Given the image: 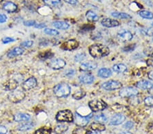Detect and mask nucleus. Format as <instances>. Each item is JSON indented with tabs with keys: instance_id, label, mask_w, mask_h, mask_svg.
<instances>
[{
	"instance_id": "nucleus-13",
	"label": "nucleus",
	"mask_w": 153,
	"mask_h": 134,
	"mask_svg": "<svg viewBox=\"0 0 153 134\" xmlns=\"http://www.w3.org/2000/svg\"><path fill=\"white\" fill-rule=\"evenodd\" d=\"M125 120V116L121 114H116L111 118L109 124L110 125H118L123 123Z\"/></svg>"
},
{
	"instance_id": "nucleus-26",
	"label": "nucleus",
	"mask_w": 153,
	"mask_h": 134,
	"mask_svg": "<svg viewBox=\"0 0 153 134\" xmlns=\"http://www.w3.org/2000/svg\"><path fill=\"white\" fill-rule=\"evenodd\" d=\"M112 69L117 73H123L127 70V66L123 64H117L113 66Z\"/></svg>"
},
{
	"instance_id": "nucleus-17",
	"label": "nucleus",
	"mask_w": 153,
	"mask_h": 134,
	"mask_svg": "<svg viewBox=\"0 0 153 134\" xmlns=\"http://www.w3.org/2000/svg\"><path fill=\"white\" fill-rule=\"evenodd\" d=\"M118 37H119L120 40H122L123 41H128L132 40L133 38V35L132 33L129 31H120L118 34Z\"/></svg>"
},
{
	"instance_id": "nucleus-40",
	"label": "nucleus",
	"mask_w": 153,
	"mask_h": 134,
	"mask_svg": "<svg viewBox=\"0 0 153 134\" xmlns=\"http://www.w3.org/2000/svg\"><path fill=\"white\" fill-rule=\"evenodd\" d=\"M33 41H23L21 43V46L24 48H31L32 45H33Z\"/></svg>"
},
{
	"instance_id": "nucleus-43",
	"label": "nucleus",
	"mask_w": 153,
	"mask_h": 134,
	"mask_svg": "<svg viewBox=\"0 0 153 134\" xmlns=\"http://www.w3.org/2000/svg\"><path fill=\"white\" fill-rule=\"evenodd\" d=\"M133 127H134V123H132L131 121H128L124 125H123V128L125 129V130H131Z\"/></svg>"
},
{
	"instance_id": "nucleus-33",
	"label": "nucleus",
	"mask_w": 153,
	"mask_h": 134,
	"mask_svg": "<svg viewBox=\"0 0 153 134\" xmlns=\"http://www.w3.org/2000/svg\"><path fill=\"white\" fill-rule=\"evenodd\" d=\"M85 96H86V92L84 91H82V90H80V91H78V92H76V93L74 94L72 97L74 99L79 100H81L82 98H83V97Z\"/></svg>"
},
{
	"instance_id": "nucleus-15",
	"label": "nucleus",
	"mask_w": 153,
	"mask_h": 134,
	"mask_svg": "<svg viewBox=\"0 0 153 134\" xmlns=\"http://www.w3.org/2000/svg\"><path fill=\"white\" fill-rule=\"evenodd\" d=\"M97 67V63L92 61H88L87 62L82 63L80 65V69L84 71H88V70H94Z\"/></svg>"
},
{
	"instance_id": "nucleus-50",
	"label": "nucleus",
	"mask_w": 153,
	"mask_h": 134,
	"mask_svg": "<svg viewBox=\"0 0 153 134\" xmlns=\"http://www.w3.org/2000/svg\"><path fill=\"white\" fill-rule=\"evenodd\" d=\"M147 66L150 67H153V58H150L146 60Z\"/></svg>"
},
{
	"instance_id": "nucleus-21",
	"label": "nucleus",
	"mask_w": 153,
	"mask_h": 134,
	"mask_svg": "<svg viewBox=\"0 0 153 134\" xmlns=\"http://www.w3.org/2000/svg\"><path fill=\"white\" fill-rule=\"evenodd\" d=\"M18 87V82L14 79H10L5 83V89L6 90H14Z\"/></svg>"
},
{
	"instance_id": "nucleus-49",
	"label": "nucleus",
	"mask_w": 153,
	"mask_h": 134,
	"mask_svg": "<svg viewBox=\"0 0 153 134\" xmlns=\"http://www.w3.org/2000/svg\"><path fill=\"white\" fill-rule=\"evenodd\" d=\"M7 132H8V130L6 127L0 125V134H6Z\"/></svg>"
},
{
	"instance_id": "nucleus-20",
	"label": "nucleus",
	"mask_w": 153,
	"mask_h": 134,
	"mask_svg": "<svg viewBox=\"0 0 153 134\" xmlns=\"http://www.w3.org/2000/svg\"><path fill=\"white\" fill-rule=\"evenodd\" d=\"M24 53V50L22 48L20 47H16L14 48L11 50L10 52L8 53V56L9 58H13L18 56L22 55Z\"/></svg>"
},
{
	"instance_id": "nucleus-12",
	"label": "nucleus",
	"mask_w": 153,
	"mask_h": 134,
	"mask_svg": "<svg viewBox=\"0 0 153 134\" xmlns=\"http://www.w3.org/2000/svg\"><path fill=\"white\" fill-rule=\"evenodd\" d=\"M102 25L105 27L108 28H112V27H117L120 25V23L117 20L111 18H103L101 22Z\"/></svg>"
},
{
	"instance_id": "nucleus-58",
	"label": "nucleus",
	"mask_w": 153,
	"mask_h": 134,
	"mask_svg": "<svg viewBox=\"0 0 153 134\" xmlns=\"http://www.w3.org/2000/svg\"><path fill=\"white\" fill-rule=\"evenodd\" d=\"M6 134H10V133H6Z\"/></svg>"
},
{
	"instance_id": "nucleus-22",
	"label": "nucleus",
	"mask_w": 153,
	"mask_h": 134,
	"mask_svg": "<svg viewBox=\"0 0 153 134\" xmlns=\"http://www.w3.org/2000/svg\"><path fill=\"white\" fill-rule=\"evenodd\" d=\"M98 76L101 78H108L112 75V71L109 69H106V68H102L99 70Z\"/></svg>"
},
{
	"instance_id": "nucleus-59",
	"label": "nucleus",
	"mask_w": 153,
	"mask_h": 134,
	"mask_svg": "<svg viewBox=\"0 0 153 134\" xmlns=\"http://www.w3.org/2000/svg\"><path fill=\"white\" fill-rule=\"evenodd\" d=\"M152 41H153V38H152Z\"/></svg>"
},
{
	"instance_id": "nucleus-18",
	"label": "nucleus",
	"mask_w": 153,
	"mask_h": 134,
	"mask_svg": "<svg viewBox=\"0 0 153 134\" xmlns=\"http://www.w3.org/2000/svg\"><path fill=\"white\" fill-rule=\"evenodd\" d=\"M3 9L5 11L10 12V13H13V12H15L17 10L18 7H17L16 4L13 3V2L8 1L4 4Z\"/></svg>"
},
{
	"instance_id": "nucleus-16",
	"label": "nucleus",
	"mask_w": 153,
	"mask_h": 134,
	"mask_svg": "<svg viewBox=\"0 0 153 134\" xmlns=\"http://www.w3.org/2000/svg\"><path fill=\"white\" fill-rule=\"evenodd\" d=\"M79 81L84 84H91L94 81V77L91 74H84L79 77Z\"/></svg>"
},
{
	"instance_id": "nucleus-56",
	"label": "nucleus",
	"mask_w": 153,
	"mask_h": 134,
	"mask_svg": "<svg viewBox=\"0 0 153 134\" xmlns=\"http://www.w3.org/2000/svg\"><path fill=\"white\" fill-rule=\"evenodd\" d=\"M3 1H4V0H0V3H1V2H2Z\"/></svg>"
},
{
	"instance_id": "nucleus-7",
	"label": "nucleus",
	"mask_w": 153,
	"mask_h": 134,
	"mask_svg": "<svg viewBox=\"0 0 153 134\" xmlns=\"http://www.w3.org/2000/svg\"><path fill=\"white\" fill-rule=\"evenodd\" d=\"M79 45L78 42L75 40H69L63 43L61 45V49L65 51H72L77 48Z\"/></svg>"
},
{
	"instance_id": "nucleus-27",
	"label": "nucleus",
	"mask_w": 153,
	"mask_h": 134,
	"mask_svg": "<svg viewBox=\"0 0 153 134\" xmlns=\"http://www.w3.org/2000/svg\"><path fill=\"white\" fill-rule=\"evenodd\" d=\"M91 128L95 131H103L105 130V126L101 123H93L91 125Z\"/></svg>"
},
{
	"instance_id": "nucleus-54",
	"label": "nucleus",
	"mask_w": 153,
	"mask_h": 134,
	"mask_svg": "<svg viewBox=\"0 0 153 134\" xmlns=\"http://www.w3.org/2000/svg\"><path fill=\"white\" fill-rule=\"evenodd\" d=\"M119 134H132L131 132H129V131H125V132H122Z\"/></svg>"
},
{
	"instance_id": "nucleus-19",
	"label": "nucleus",
	"mask_w": 153,
	"mask_h": 134,
	"mask_svg": "<svg viewBox=\"0 0 153 134\" xmlns=\"http://www.w3.org/2000/svg\"><path fill=\"white\" fill-rule=\"evenodd\" d=\"M30 115L25 113H17L14 116V119L16 122L28 121L30 120Z\"/></svg>"
},
{
	"instance_id": "nucleus-8",
	"label": "nucleus",
	"mask_w": 153,
	"mask_h": 134,
	"mask_svg": "<svg viewBox=\"0 0 153 134\" xmlns=\"http://www.w3.org/2000/svg\"><path fill=\"white\" fill-rule=\"evenodd\" d=\"M66 62L63 59L61 58H56V59L51 60L50 62L48 63L49 67L54 70H59L65 67Z\"/></svg>"
},
{
	"instance_id": "nucleus-39",
	"label": "nucleus",
	"mask_w": 153,
	"mask_h": 134,
	"mask_svg": "<svg viewBox=\"0 0 153 134\" xmlns=\"http://www.w3.org/2000/svg\"><path fill=\"white\" fill-rule=\"evenodd\" d=\"M85 58H86L85 53H78L77 55L75 56L74 60H75L76 62H81V61H82V60H85Z\"/></svg>"
},
{
	"instance_id": "nucleus-3",
	"label": "nucleus",
	"mask_w": 153,
	"mask_h": 134,
	"mask_svg": "<svg viewBox=\"0 0 153 134\" xmlns=\"http://www.w3.org/2000/svg\"><path fill=\"white\" fill-rule=\"evenodd\" d=\"M56 121L59 122H70L74 121V115L70 110H63L59 111L56 115Z\"/></svg>"
},
{
	"instance_id": "nucleus-37",
	"label": "nucleus",
	"mask_w": 153,
	"mask_h": 134,
	"mask_svg": "<svg viewBox=\"0 0 153 134\" xmlns=\"http://www.w3.org/2000/svg\"><path fill=\"white\" fill-rule=\"evenodd\" d=\"M44 33L49 35H57L59 34V31L53 29H44Z\"/></svg>"
},
{
	"instance_id": "nucleus-10",
	"label": "nucleus",
	"mask_w": 153,
	"mask_h": 134,
	"mask_svg": "<svg viewBox=\"0 0 153 134\" xmlns=\"http://www.w3.org/2000/svg\"><path fill=\"white\" fill-rule=\"evenodd\" d=\"M91 114H90L89 116H84L79 114L78 113H76V116H75V122L76 124L79 127H85L86 125H87L88 121H89V119Z\"/></svg>"
},
{
	"instance_id": "nucleus-4",
	"label": "nucleus",
	"mask_w": 153,
	"mask_h": 134,
	"mask_svg": "<svg viewBox=\"0 0 153 134\" xmlns=\"http://www.w3.org/2000/svg\"><path fill=\"white\" fill-rule=\"evenodd\" d=\"M88 106L92 111L97 112L105 110L108 107V105L105 102L99 99L90 101L88 102Z\"/></svg>"
},
{
	"instance_id": "nucleus-47",
	"label": "nucleus",
	"mask_w": 153,
	"mask_h": 134,
	"mask_svg": "<svg viewBox=\"0 0 153 134\" xmlns=\"http://www.w3.org/2000/svg\"><path fill=\"white\" fill-rule=\"evenodd\" d=\"M15 41V40L13 38H11V37H5L4 38L3 40H2V42L4 43H11V42H14V41Z\"/></svg>"
},
{
	"instance_id": "nucleus-24",
	"label": "nucleus",
	"mask_w": 153,
	"mask_h": 134,
	"mask_svg": "<svg viewBox=\"0 0 153 134\" xmlns=\"http://www.w3.org/2000/svg\"><path fill=\"white\" fill-rule=\"evenodd\" d=\"M86 18L88 21L95 22L98 21L99 16L95 12H93V10H88L86 13Z\"/></svg>"
},
{
	"instance_id": "nucleus-23",
	"label": "nucleus",
	"mask_w": 153,
	"mask_h": 134,
	"mask_svg": "<svg viewBox=\"0 0 153 134\" xmlns=\"http://www.w3.org/2000/svg\"><path fill=\"white\" fill-rule=\"evenodd\" d=\"M53 25L56 29H61V30H66L70 27V24L63 21H55L53 22Z\"/></svg>"
},
{
	"instance_id": "nucleus-55",
	"label": "nucleus",
	"mask_w": 153,
	"mask_h": 134,
	"mask_svg": "<svg viewBox=\"0 0 153 134\" xmlns=\"http://www.w3.org/2000/svg\"><path fill=\"white\" fill-rule=\"evenodd\" d=\"M88 134H101L100 132L99 131H96V132H93V133H89Z\"/></svg>"
},
{
	"instance_id": "nucleus-57",
	"label": "nucleus",
	"mask_w": 153,
	"mask_h": 134,
	"mask_svg": "<svg viewBox=\"0 0 153 134\" xmlns=\"http://www.w3.org/2000/svg\"><path fill=\"white\" fill-rule=\"evenodd\" d=\"M152 26H153V23H152Z\"/></svg>"
},
{
	"instance_id": "nucleus-42",
	"label": "nucleus",
	"mask_w": 153,
	"mask_h": 134,
	"mask_svg": "<svg viewBox=\"0 0 153 134\" xmlns=\"http://www.w3.org/2000/svg\"><path fill=\"white\" fill-rule=\"evenodd\" d=\"M135 48V44L133 45H129L126 46L123 49L124 52H131V51H134Z\"/></svg>"
},
{
	"instance_id": "nucleus-34",
	"label": "nucleus",
	"mask_w": 153,
	"mask_h": 134,
	"mask_svg": "<svg viewBox=\"0 0 153 134\" xmlns=\"http://www.w3.org/2000/svg\"><path fill=\"white\" fill-rule=\"evenodd\" d=\"M89 131H88L86 128L84 127H80L76 128L73 131L72 134H88Z\"/></svg>"
},
{
	"instance_id": "nucleus-31",
	"label": "nucleus",
	"mask_w": 153,
	"mask_h": 134,
	"mask_svg": "<svg viewBox=\"0 0 153 134\" xmlns=\"http://www.w3.org/2000/svg\"><path fill=\"white\" fill-rule=\"evenodd\" d=\"M33 126L34 124L33 123H27L22 124V125L19 126L18 129L20 131H27L33 128Z\"/></svg>"
},
{
	"instance_id": "nucleus-1",
	"label": "nucleus",
	"mask_w": 153,
	"mask_h": 134,
	"mask_svg": "<svg viewBox=\"0 0 153 134\" xmlns=\"http://www.w3.org/2000/svg\"><path fill=\"white\" fill-rule=\"evenodd\" d=\"M88 52L91 56L95 58H101L108 56L110 53V50L107 46L100 43L91 45L88 48Z\"/></svg>"
},
{
	"instance_id": "nucleus-5",
	"label": "nucleus",
	"mask_w": 153,
	"mask_h": 134,
	"mask_svg": "<svg viewBox=\"0 0 153 134\" xmlns=\"http://www.w3.org/2000/svg\"><path fill=\"white\" fill-rule=\"evenodd\" d=\"M25 97V94L22 90L14 89L9 94L8 99L13 103H19L21 102Z\"/></svg>"
},
{
	"instance_id": "nucleus-25",
	"label": "nucleus",
	"mask_w": 153,
	"mask_h": 134,
	"mask_svg": "<svg viewBox=\"0 0 153 134\" xmlns=\"http://www.w3.org/2000/svg\"><path fill=\"white\" fill-rule=\"evenodd\" d=\"M112 16L114 17V18H120V19H129L131 18V16L129 14L127 13H124V12H112L111 14Z\"/></svg>"
},
{
	"instance_id": "nucleus-41",
	"label": "nucleus",
	"mask_w": 153,
	"mask_h": 134,
	"mask_svg": "<svg viewBox=\"0 0 153 134\" xmlns=\"http://www.w3.org/2000/svg\"><path fill=\"white\" fill-rule=\"evenodd\" d=\"M144 103L148 106H153V96H149L146 97Z\"/></svg>"
},
{
	"instance_id": "nucleus-45",
	"label": "nucleus",
	"mask_w": 153,
	"mask_h": 134,
	"mask_svg": "<svg viewBox=\"0 0 153 134\" xmlns=\"http://www.w3.org/2000/svg\"><path fill=\"white\" fill-rule=\"evenodd\" d=\"M75 74V70L73 69H69L65 72V75L67 77H72Z\"/></svg>"
},
{
	"instance_id": "nucleus-14",
	"label": "nucleus",
	"mask_w": 153,
	"mask_h": 134,
	"mask_svg": "<svg viewBox=\"0 0 153 134\" xmlns=\"http://www.w3.org/2000/svg\"><path fill=\"white\" fill-rule=\"evenodd\" d=\"M136 87L137 88L143 90L150 89L153 88V83L150 81H147V80H142V81L137 83Z\"/></svg>"
},
{
	"instance_id": "nucleus-9",
	"label": "nucleus",
	"mask_w": 153,
	"mask_h": 134,
	"mask_svg": "<svg viewBox=\"0 0 153 134\" xmlns=\"http://www.w3.org/2000/svg\"><path fill=\"white\" fill-rule=\"evenodd\" d=\"M138 91L137 89L132 87H127L122 89L119 92V94L122 97H132L137 95Z\"/></svg>"
},
{
	"instance_id": "nucleus-48",
	"label": "nucleus",
	"mask_w": 153,
	"mask_h": 134,
	"mask_svg": "<svg viewBox=\"0 0 153 134\" xmlns=\"http://www.w3.org/2000/svg\"><path fill=\"white\" fill-rule=\"evenodd\" d=\"M7 21V16L5 14H0V23H6Z\"/></svg>"
},
{
	"instance_id": "nucleus-46",
	"label": "nucleus",
	"mask_w": 153,
	"mask_h": 134,
	"mask_svg": "<svg viewBox=\"0 0 153 134\" xmlns=\"http://www.w3.org/2000/svg\"><path fill=\"white\" fill-rule=\"evenodd\" d=\"M24 25L27 26H35L36 24V23L35 21H27L24 22Z\"/></svg>"
},
{
	"instance_id": "nucleus-2",
	"label": "nucleus",
	"mask_w": 153,
	"mask_h": 134,
	"mask_svg": "<svg viewBox=\"0 0 153 134\" xmlns=\"http://www.w3.org/2000/svg\"><path fill=\"white\" fill-rule=\"evenodd\" d=\"M54 94L58 97H65L71 94V87L65 83H62L56 85L54 87Z\"/></svg>"
},
{
	"instance_id": "nucleus-44",
	"label": "nucleus",
	"mask_w": 153,
	"mask_h": 134,
	"mask_svg": "<svg viewBox=\"0 0 153 134\" xmlns=\"http://www.w3.org/2000/svg\"><path fill=\"white\" fill-rule=\"evenodd\" d=\"M146 129L147 131H149L150 133L153 134V121H151L149 124H148Z\"/></svg>"
},
{
	"instance_id": "nucleus-38",
	"label": "nucleus",
	"mask_w": 153,
	"mask_h": 134,
	"mask_svg": "<svg viewBox=\"0 0 153 134\" xmlns=\"http://www.w3.org/2000/svg\"><path fill=\"white\" fill-rule=\"evenodd\" d=\"M144 53L146 56L153 58V47H149L144 49Z\"/></svg>"
},
{
	"instance_id": "nucleus-29",
	"label": "nucleus",
	"mask_w": 153,
	"mask_h": 134,
	"mask_svg": "<svg viewBox=\"0 0 153 134\" xmlns=\"http://www.w3.org/2000/svg\"><path fill=\"white\" fill-rule=\"evenodd\" d=\"M68 130V126L66 125H56L55 129V131L56 134H61L65 133Z\"/></svg>"
},
{
	"instance_id": "nucleus-51",
	"label": "nucleus",
	"mask_w": 153,
	"mask_h": 134,
	"mask_svg": "<svg viewBox=\"0 0 153 134\" xmlns=\"http://www.w3.org/2000/svg\"><path fill=\"white\" fill-rule=\"evenodd\" d=\"M64 1L71 5H75L78 3V0H64Z\"/></svg>"
},
{
	"instance_id": "nucleus-11",
	"label": "nucleus",
	"mask_w": 153,
	"mask_h": 134,
	"mask_svg": "<svg viewBox=\"0 0 153 134\" xmlns=\"http://www.w3.org/2000/svg\"><path fill=\"white\" fill-rule=\"evenodd\" d=\"M38 82H37V79L35 77H32L29 78L27 79L25 81H24L22 84V87L24 90H30L31 89L34 88L37 86Z\"/></svg>"
},
{
	"instance_id": "nucleus-52",
	"label": "nucleus",
	"mask_w": 153,
	"mask_h": 134,
	"mask_svg": "<svg viewBox=\"0 0 153 134\" xmlns=\"http://www.w3.org/2000/svg\"><path fill=\"white\" fill-rule=\"evenodd\" d=\"M34 26H35L36 29H43L44 27H46V24L44 23H41V24H36Z\"/></svg>"
},
{
	"instance_id": "nucleus-35",
	"label": "nucleus",
	"mask_w": 153,
	"mask_h": 134,
	"mask_svg": "<svg viewBox=\"0 0 153 134\" xmlns=\"http://www.w3.org/2000/svg\"><path fill=\"white\" fill-rule=\"evenodd\" d=\"M51 129L42 127L37 130L36 131L35 134H51Z\"/></svg>"
},
{
	"instance_id": "nucleus-53",
	"label": "nucleus",
	"mask_w": 153,
	"mask_h": 134,
	"mask_svg": "<svg viewBox=\"0 0 153 134\" xmlns=\"http://www.w3.org/2000/svg\"><path fill=\"white\" fill-rule=\"evenodd\" d=\"M148 76H149V78L150 79H151L153 81V70H151V71H150L149 72V74H148Z\"/></svg>"
},
{
	"instance_id": "nucleus-28",
	"label": "nucleus",
	"mask_w": 153,
	"mask_h": 134,
	"mask_svg": "<svg viewBox=\"0 0 153 134\" xmlns=\"http://www.w3.org/2000/svg\"><path fill=\"white\" fill-rule=\"evenodd\" d=\"M139 15L142 17V18L144 19H149V20H151L153 19V13L150 11L148 10H142L139 12Z\"/></svg>"
},
{
	"instance_id": "nucleus-36",
	"label": "nucleus",
	"mask_w": 153,
	"mask_h": 134,
	"mask_svg": "<svg viewBox=\"0 0 153 134\" xmlns=\"http://www.w3.org/2000/svg\"><path fill=\"white\" fill-rule=\"evenodd\" d=\"M95 119L96 121H97L99 122H102V123H103V122L107 121L108 119H107V117H106V116L105 115V114H97V115H95Z\"/></svg>"
},
{
	"instance_id": "nucleus-32",
	"label": "nucleus",
	"mask_w": 153,
	"mask_h": 134,
	"mask_svg": "<svg viewBox=\"0 0 153 134\" xmlns=\"http://www.w3.org/2000/svg\"><path fill=\"white\" fill-rule=\"evenodd\" d=\"M46 6L50 7H56L61 4V0H43Z\"/></svg>"
},
{
	"instance_id": "nucleus-30",
	"label": "nucleus",
	"mask_w": 153,
	"mask_h": 134,
	"mask_svg": "<svg viewBox=\"0 0 153 134\" xmlns=\"http://www.w3.org/2000/svg\"><path fill=\"white\" fill-rule=\"evenodd\" d=\"M54 56V53L51 52V51H46L45 52L41 53L39 55V58H40L41 60H47V59H50L52 57Z\"/></svg>"
},
{
	"instance_id": "nucleus-6",
	"label": "nucleus",
	"mask_w": 153,
	"mask_h": 134,
	"mask_svg": "<svg viewBox=\"0 0 153 134\" xmlns=\"http://www.w3.org/2000/svg\"><path fill=\"white\" fill-rule=\"evenodd\" d=\"M121 87V83L118 81H114V80H110V81L103 83L102 85V88L107 91H113V90L120 89Z\"/></svg>"
}]
</instances>
